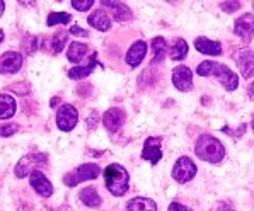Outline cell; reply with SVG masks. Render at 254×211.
Listing matches in <instances>:
<instances>
[{"instance_id": "cell-15", "label": "cell", "mask_w": 254, "mask_h": 211, "mask_svg": "<svg viewBox=\"0 0 254 211\" xmlns=\"http://www.w3.org/2000/svg\"><path fill=\"white\" fill-rule=\"evenodd\" d=\"M103 7L108 10H111L113 12V17L116 19L118 22H127L130 21L131 17H133V14H131V9L127 5V3L123 2H113V0H103Z\"/></svg>"}, {"instance_id": "cell-8", "label": "cell", "mask_w": 254, "mask_h": 211, "mask_svg": "<svg viewBox=\"0 0 254 211\" xmlns=\"http://www.w3.org/2000/svg\"><path fill=\"white\" fill-rule=\"evenodd\" d=\"M171 80H173V85L179 92H190L193 89V73L186 65L176 66L173 70V75H171Z\"/></svg>"}, {"instance_id": "cell-19", "label": "cell", "mask_w": 254, "mask_h": 211, "mask_svg": "<svg viewBox=\"0 0 254 211\" xmlns=\"http://www.w3.org/2000/svg\"><path fill=\"white\" fill-rule=\"evenodd\" d=\"M96 65H97V53H92L91 58H89V61H87V65L75 66V68L68 70V77H70V79H73V80L85 79V77H89L94 72Z\"/></svg>"}, {"instance_id": "cell-33", "label": "cell", "mask_w": 254, "mask_h": 211, "mask_svg": "<svg viewBox=\"0 0 254 211\" xmlns=\"http://www.w3.org/2000/svg\"><path fill=\"white\" fill-rule=\"evenodd\" d=\"M70 33L73 34V36H80V38H87L89 33L85 29H82L80 26H72L70 27Z\"/></svg>"}, {"instance_id": "cell-14", "label": "cell", "mask_w": 254, "mask_h": 211, "mask_svg": "<svg viewBox=\"0 0 254 211\" xmlns=\"http://www.w3.org/2000/svg\"><path fill=\"white\" fill-rule=\"evenodd\" d=\"M147 50H148V46H147L145 41H142V40L135 41L133 45H131L130 48H128L125 60H127V63L130 65L131 68H136V66H138L143 61V58H145Z\"/></svg>"}, {"instance_id": "cell-13", "label": "cell", "mask_w": 254, "mask_h": 211, "mask_svg": "<svg viewBox=\"0 0 254 211\" xmlns=\"http://www.w3.org/2000/svg\"><path fill=\"white\" fill-rule=\"evenodd\" d=\"M29 179H31V187H33L34 191H36L40 196L43 198H50L53 194V186H52V182H50V179L46 177L45 174H43L41 170H36V172H33V174L29 175Z\"/></svg>"}, {"instance_id": "cell-38", "label": "cell", "mask_w": 254, "mask_h": 211, "mask_svg": "<svg viewBox=\"0 0 254 211\" xmlns=\"http://www.w3.org/2000/svg\"><path fill=\"white\" fill-rule=\"evenodd\" d=\"M58 103H60V99H58V97H53V101L50 103V106H52V107H57Z\"/></svg>"}, {"instance_id": "cell-9", "label": "cell", "mask_w": 254, "mask_h": 211, "mask_svg": "<svg viewBox=\"0 0 254 211\" xmlns=\"http://www.w3.org/2000/svg\"><path fill=\"white\" fill-rule=\"evenodd\" d=\"M234 33L236 36H239L242 41L249 43L254 36V15L253 14H244L239 19H236L234 22Z\"/></svg>"}, {"instance_id": "cell-35", "label": "cell", "mask_w": 254, "mask_h": 211, "mask_svg": "<svg viewBox=\"0 0 254 211\" xmlns=\"http://www.w3.org/2000/svg\"><path fill=\"white\" fill-rule=\"evenodd\" d=\"M167 211H190V210H188L185 205H181V203H176L174 201V203H171V205H169Z\"/></svg>"}, {"instance_id": "cell-3", "label": "cell", "mask_w": 254, "mask_h": 211, "mask_svg": "<svg viewBox=\"0 0 254 211\" xmlns=\"http://www.w3.org/2000/svg\"><path fill=\"white\" fill-rule=\"evenodd\" d=\"M104 181H106L108 191L116 198L127 194L128 187H130V175L120 163H111L104 169Z\"/></svg>"}, {"instance_id": "cell-40", "label": "cell", "mask_w": 254, "mask_h": 211, "mask_svg": "<svg viewBox=\"0 0 254 211\" xmlns=\"http://www.w3.org/2000/svg\"><path fill=\"white\" fill-rule=\"evenodd\" d=\"M2 41H3V31L0 29V43H2Z\"/></svg>"}, {"instance_id": "cell-20", "label": "cell", "mask_w": 254, "mask_h": 211, "mask_svg": "<svg viewBox=\"0 0 254 211\" xmlns=\"http://www.w3.org/2000/svg\"><path fill=\"white\" fill-rule=\"evenodd\" d=\"M15 99L9 94H0V119H9L15 114Z\"/></svg>"}, {"instance_id": "cell-29", "label": "cell", "mask_w": 254, "mask_h": 211, "mask_svg": "<svg viewBox=\"0 0 254 211\" xmlns=\"http://www.w3.org/2000/svg\"><path fill=\"white\" fill-rule=\"evenodd\" d=\"M72 7L75 10H79V12H85V10H89L91 7L94 5V0H72Z\"/></svg>"}, {"instance_id": "cell-26", "label": "cell", "mask_w": 254, "mask_h": 211, "mask_svg": "<svg viewBox=\"0 0 254 211\" xmlns=\"http://www.w3.org/2000/svg\"><path fill=\"white\" fill-rule=\"evenodd\" d=\"M171 60H185L188 54V43L185 40H178L176 45L171 48Z\"/></svg>"}, {"instance_id": "cell-27", "label": "cell", "mask_w": 254, "mask_h": 211, "mask_svg": "<svg viewBox=\"0 0 254 211\" xmlns=\"http://www.w3.org/2000/svg\"><path fill=\"white\" fill-rule=\"evenodd\" d=\"M70 21H72V17L67 12H50L48 19H46V24L52 27L57 24H68Z\"/></svg>"}, {"instance_id": "cell-1", "label": "cell", "mask_w": 254, "mask_h": 211, "mask_svg": "<svg viewBox=\"0 0 254 211\" xmlns=\"http://www.w3.org/2000/svg\"><path fill=\"white\" fill-rule=\"evenodd\" d=\"M196 73L200 77H215L222 85H224L225 91H236L237 85H239V75L236 72L229 68L227 65H222L218 61L205 60L198 65Z\"/></svg>"}, {"instance_id": "cell-2", "label": "cell", "mask_w": 254, "mask_h": 211, "mask_svg": "<svg viewBox=\"0 0 254 211\" xmlns=\"http://www.w3.org/2000/svg\"><path fill=\"white\" fill-rule=\"evenodd\" d=\"M194 154L196 157L208 163H218L225 157V147L218 138L212 135H200V138L194 143Z\"/></svg>"}, {"instance_id": "cell-5", "label": "cell", "mask_w": 254, "mask_h": 211, "mask_svg": "<svg viewBox=\"0 0 254 211\" xmlns=\"http://www.w3.org/2000/svg\"><path fill=\"white\" fill-rule=\"evenodd\" d=\"M46 162H48L46 154H27L19 160L17 165H15V175H17L19 179L27 177V175H31L33 172H36L38 167L46 165Z\"/></svg>"}, {"instance_id": "cell-28", "label": "cell", "mask_w": 254, "mask_h": 211, "mask_svg": "<svg viewBox=\"0 0 254 211\" xmlns=\"http://www.w3.org/2000/svg\"><path fill=\"white\" fill-rule=\"evenodd\" d=\"M22 48H24L26 54H33L38 50V38L36 36H26L22 40Z\"/></svg>"}, {"instance_id": "cell-34", "label": "cell", "mask_w": 254, "mask_h": 211, "mask_svg": "<svg viewBox=\"0 0 254 211\" xmlns=\"http://www.w3.org/2000/svg\"><path fill=\"white\" fill-rule=\"evenodd\" d=\"M97 118H99V116H97V111H92V112H91V116H89V118H87V128H89V130H92V128H96Z\"/></svg>"}, {"instance_id": "cell-24", "label": "cell", "mask_w": 254, "mask_h": 211, "mask_svg": "<svg viewBox=\"0 0 254 211\" xmlns=\"http://www.w3.org/2000/svg\"><path fill=\"white\" fill-rule=\"evenodd\" d=\"M67 41H68V33H67V31H58V33L53 34L50 48H52V52L55 54H58V53L64 52V46L67 45Z\"/></svg>"}, {"instance_id": "cell-22", "label": "cell", "mask_w": 254, "mask_h": 211, "mask_svg": "<svg viewBox=\"0 0 254 211\" xmlns=\"http://www.w3.org/2000/svg\"><path fill=\"white\" fill-rule=\"evenodd\" d=\"M127 211H157V205L150 198H133L128 201Z\"/></svg>"}, {"instance_id": "cell-25", "label": "cell", "mask_w": 254, "mask_h": 211, "mask_svg": "<svg viewBox=\"0 0 254 211\" xmlns=\"http://www.w3.org/2000/svg\"><path fill=\"white\" fill-rule=\"evenodd\" d=\"M152 50H154V63L162 61L164 56H166V50H167L166 40H164L162 36L154 38V40H152Z\"/></svg>"}, {"instance_id": "cell-21", "label": "cell", "mask_w": 254, "mask_h": 211, "mask_svg": "<svg viewBox=\"0 0 254 211\" xmlns=\"http://www.w3.org/2000/svg\"><path fill=\"white\" fill-rule=\"evenodd\" d=\"M87 52H89V46L85 45V43L73 41L68 45L67 58H68V61H72V63H79V61L84 60V56L87 54Z\"/></svg>"}, {"instance_id": "cell-4", "label": "cell", "mask_w": 254, "mask_h": 211, "mask_svg": "<svg viewBox=\"0 0 254 211\" xmlns=\"http://www.w3.org/2000/svg\"><path fill=\"white\" fill-rule=\"evenodd\" d=\"M99 174H101V167L97 163H84V165L77 167L75 170L65 174L64 182L68 187H73L84 181H92V179L99 177Z\"/></svg>"}, {"instance_id": "cell-7", "label": "cell", "mask_w": 254, "mask_h": 211, "mask_svg": "<svg viewBox=\"0 0 254 211\" xmlns=\"http://www.w3.org/2000/svg\"><path fill=\"white\" fill-rule=\"evenodd\" d=\"M79 112L72 104H64L57 112V126L62 131H72L77 126Z\"/></svg>"}, {"instance_id": "cell-32", "label": "cell", "mask_w": 254, "mask_h": 211, "mask_svg": "<svg viewBox=\"0 0 254 211\" xmlns=\"http://www.w3.org/2000/svg\"><path fill=\"white\" fill-rule=\"evenodd\" d=\"M10 91L15 92V94H19V96H26V94H29V85L27 84H14V85H10Z\"/></svg>"}, {"instance_id": "cell-30", "label": "cell", "mask_w": 254, "mask_h": 211, "mask_svg": "<svg viewBox=\"0 0 254 211\" xmlns=\"http://www.w3.org/2000/svg\"><path fill=\"white\" fill-rule=\"evenodd\" d=\"M19 131V124L10 123V124H0V136L7 138V136H12Z\"/></svg>"}, {"instance_id": "cell-31", "label": "cell", "mask_w": 254, "mask_h": 211, "mask_svg": "<svg viewBox=\"0 0 254 211\" xmlns=\"http://www.w3.org/2000/svg\"><path fill=\"white\" fill-rule=\"evenodd\" d=\"M241 5L242 3L237 2V0H232V2H220V9L227 14H232V12H236V10H239Z\"/></svg>"}, {"instance_id": "cell-18", "label": "cell", "mask_w": 254, "mask_h": 211, "mask_svg": "<svg viewBox=\"0 0 254 211\" xmlns=\"http://www.w3.org/2000/svg\"><path fill=\"white\" fill-rule=\"evenodd\" d=\"M87 22L91 27H94V29H97V31H103V33L111 29V17H109L104 9L94 10V12L89 15Z\"/></svg>"}, {"instance_id": "cell-37", "label": "cell", "mask_w": 254, "mask_h": 211, "mask_svg": "<svg viewBox=\"0 0 254 211\" xmlns=\"http://www.w3.org/2000/svg\"><path fill=\"white\" fill-rule=\"evenodd\" d=\"M248 92H249V97H253V99H254V82H251V85H249Z\"/></svg>"}, {"instance_id": "cell-36", "label": "cell", "mask_w": 254, "mask_h": 211, "mask_svg": "<svg viewBox=\"0 0 254 211\" xmlns=\"http://www.w3.org/2000/svg\"><path fill=\"white\" fill-rule=\"evenodd\" d=\"M217 211H236V210H234L232 206H229V205H225V203H222V205H218Z\"/></svg>"}, {"instance_id": "cell-23", "label": "cell", "mask_w": 254, "mask_h": 211, "mask_svg": "<svg viewBox=\"0 0 254 211\" xmlns=\"http://www.w3.org/2000/svg\"><path fill=\"white\" fill-rule=\"evenodd\" d=\"M79 198L85 206H89V208H99L101 203H103V199H101V196L97 194L96 187H92V186L84 187V189L80 191Z\"/></svg>"}, {"instance_id": "cell-16", "label": "cell", "mask_w": 254, "mask_h": 211, "mask_svg": "<svg viewBox=\"0 0 254 211\" xmlns=\"http://www.w3.org/2000/svg\"><path fill=\"white\" fill-rule=\"evenodd\" d=\"M237 66L241 70V75L244 79H251L254 75V52L249 48L241 50V53L237 54Z\"/></svg>"}, {"instance_id": "cell-10", "label": "cell", "mask_w": 254, "mask_h": 211, "mask_svg": "<svg viewBox=\"0 0 254 211\" xmlns=\"http://www.w3.org/2000/svg\"><path fill=\"white\" fill-rule=\"evenodd\" d=\"M142 158L148 160L152 165L159 163V160L162 158V140L155 138V136H148L145 140V143H143Z\"/></svg>"}, {"instance_id": "cell-39", "label": "cell", "mask_w": 254, "mask_h": 211, "mask_svg": "<svg viewBox=\"0 0 254 211\" xmlns=\"http://www.w3.org/2000/svg\"><path fill=\"white\" fill-rule=\"evenodd\" d=\"M3 10H5V2H2V0H0V17H2Z\"/></svg>"}, {"instance_id": "cell-12", "label": "cell", "mask_w": 254, "mask_h": 211, "mask_svg": "<svg viewBox=\"0 0 254 211\" xmlns=\"http://www.w3.org/2000/svg\"><path fill=\"white\" fill-rule=\"evenodd\" d=\"M125 118H127V114H125V109L123 107H111V109H108V111L104 112V116H103L104 128H106L109 133H116L121 126H123Z\"/></svg>"}, {"instance_id": "cell-11", "label": "cell", "mask_w": 254, "mask_h": 211, "mask_svg": "<svg viewBox=\"0 0 254 211\" xmlns=\"http://www.w3.org/2000/svg\"><path fill=\"white\" fill-rule=\"evenodd\" d=\"M24 58L17 52H7L0 56V73L7 75V73H17L22 68Z\"/></svg>"}, {"instance_id": "cell-17", "label": "cell", "mask_w": 254, "mask_h": 211, "mask_svg": "<svg viewBox=\"0 0 254 211\" xmlns=\"http://www.w3.org/2000/svg\"><path fill=\"white\" fill-rule=\"evenodd\" d=\"M194 48L203 54H208V56H220L222 54V45L218 41L208 40V38L201 36L194 40Z\"/></svg>"}, {"instance_id": "cell-41", "label": "cell", "mask_w": 254, "mask_h": 211, "mask_svg": "<svg viewBox=\"0 0 254 211\" xmlns=\"http://www.w3.org/2000/svg\"><path fill=\"white\" fill-rule=\"evenodd\" d=\"M253 130H254V118H253Z\"/></svg>"}, {"instance_id": "cell-6", "label": "cell", "mask_w": 254, "mask_h": 211, "mask_svg": "<svg viewBox=\"0 0 254 211\" xmlns=\"http://www.w3.org/2000/svg\"><path fill=\"white\" fill-rule=\"evenodd\" d=\"M196 163L190 157H179L173 167V179L179 184H185V182H190L196 175Z\"/></svg>"}]
</instances>
